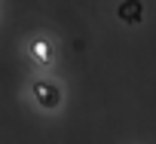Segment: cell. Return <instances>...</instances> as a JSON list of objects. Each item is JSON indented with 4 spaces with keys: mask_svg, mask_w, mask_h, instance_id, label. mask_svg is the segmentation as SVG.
<instances>
[{
    "mask_svg": "<svg viewBox=\"0 0 156 144\" xmlns=\"http://www.w3.org/2000/svg\"><path fill=\"white\" fill-rule=\"evenodd\" d=\"M119 19L129 22V25H135L141 19V3H138V0H126V3L119 6Z\"/></svg>",
    "mask_w": 156,
    "mask_h": 144,
    "instance_id": "cell-1",
    "label": "cell"
},
{
    "mask_svg": "<svg viewBox=\"0 0 156 144\" xmlns=\"http://www.w3.org/2000/svg\"><path fill=\"white\" fill-rule=\"evenodd\" d=\"M37 95H43L46 104H55V101H58V98H55V89H49V86H37Z\"/></svg>",
    "mask_w": 156,
    "mask_h": 144,
    "instance_id": "cell-2",
    "label": "cell"
}]
</instances>
